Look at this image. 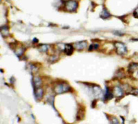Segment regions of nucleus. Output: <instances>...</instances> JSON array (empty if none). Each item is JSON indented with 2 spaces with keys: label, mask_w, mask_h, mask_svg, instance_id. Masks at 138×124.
<instances>
[{
  "label": "nucleus",
  "mask_w": 138,
  "mask_h": 124,
  "mask_svg": "<svg viewBox=\"0 0 138 124\" xmlns=\"http://www.w3.org/2000/svg\"><path fill=\"white\" fill-rule=\"evenodd\" d=\"M70 90V86L67 83H61L58 84L55 87H54V91L56 94H63L67 92Z\"/></svg>",
  "instance_id": "nucleus-1"
},
{
  "label": "nucleus",
  "mask_w": 138,
  "mask_h": 124,
  "mask_svg": "<svg viewBox=\"0 0 138 124\" xmlns=\"http://www.w3.org/2000/svg\"><path fill=\"white\" fill-rule=\"evenodd\" d=\"M78 7V3L75 0H68L66 2L65 8L69 12H74Z\"/></svg>",
  "instance_id": "nucleus-2"
},
{
  "label": "nucleus",
  "mask_w": 138,
  "mask_h": 124,
  "mask_svg": "<svg viewBox=\"0 0 138 124\" xmlns=\"http://www.w3.org/2000/svg\"><path fill=\"white\" fill-rule=\"evenodd\" d=\"M115 47L117 51V54L123 56V55L126 54L127 48L126 45L124 43L122 42H116L115 43Z\"/></svg>",
  "instance_id": "nucleus-3"
},
{
  "label": "nucleus",
  "mask_w": 138,
  "mask_h": 124,
  "mask_svg": "<svg viewBox=\"0 0 138 124\" xmlns=\"http://www.w3.org/2000/svg\"><path fill=\"white\" fill-rule=\"evenodd\" d=\"M86 46H87V42L86 41H81V42L75 43L74 45V47L77 50H83L86 48Z\"/></svg>",
  "instance_id": "nucleus-4"
},
{
  "label": "nucleus",
  "mask_w": 138,
  "mask_h": 124,
  "mask_svg": "<svg viewBox=\"0 0 138 124\" xmlns=\"http://www.w3.org/2000/svg\"><path fill=\"white\" fill-rule=\"evenodd\" d=\"M34 94H35V98L37 99L40 100V99H42L43 95H44V91H43L42 88H41V87L35 88Z\"/></svg>",
  "instance_id": "nucleus-5"
},
{
  "label": "nucleus",
  "mask_w": 138,
  "mask_h": 124,
  "mask_svg": "<svg viewBox=\"0 0 138 124\" xmlns=\"http://www.w3.org/2000/svg\"><path fill=\"white\" fill-rule=\"evenodd\" d=\"M74 51V47H73V45H64V52L68 56H71L73 53Z\"/></svg>",
  "instance_id": "nucleus-6"
},
{
  "label": "nucleus",
  "mask_w": 138,
  "mask_h": 124,
  "mask_svg": "<svg viewBox=\"0 0 138 124\" xmlns=\"http://www.w3.org/2000/svg\"><path fill=\"white\" fill-rule=\"evenodd\" d=\"M113 95H115V96L117 97H121L124 94V91H123L121 87H115L113 89Z\"/></svg>",
  "instance_id": "nucleus-7"
},
{
  "label": "nucleus",
  "mask_w": 138,
  "mask_h": 124,
  "mask_svg": "<svg viewBox=\"0 0 138 124\" xmlns=\"http://www.w3.org/2000/svg\"><path fill=\"white\" fill-rule=\"evenodd\" d=\"M33 85L35 87V88H37V87H40V86L42 85V79L39 76H35V77L33 78Z\"/></svg>",
  "instance_id": "nucleus-8"
},
{
  "label": "nucleus",
  "mask_w": 138,
  "mask_h": 124,
  "mask_svg": "<svg viewBox=\"0 0 138 124\" xmlns=\"http://www.w3.org/2000/svg\"><path fill=\"white\" fill-rule=\"evenodd\" d=\"M137 69H138V64H137V63H131V64L129 65V72H134Z\"/></svg>",
  "instance_id": "nucleus-9"
},
{
  "label": "nucleus",
  "mask_w": 138,
  "mask_h": 124,
  "mask_svg": "<svg viewBox=\"0 0 138 124\" xmlns=\"http://www.w3.org/2000/svg\"><path fill=\"white\" fill-rule=\"evenodd\" d=\"M110 17H111V15L108 12L107 10L104 9L102 12V14H101V18H103V19H107V18H110Z\"/></svg>",
  "instance_id": "nucleus-10"
},
{
  "label": "nucleus",
  "mask_w": 138,
  "mask_h": 124,
  "mask_svg": "<svg viewBox=\"0 0 138 124\" xmlns=\"http://www.w3.org/2000/svg\"><path fill=\"white\" fill-rule=\"evenodd\" d=\"M113 93L110 91L108 89H106V92L105 94V98L106 99H111L113 97Z\"/></svg>",
  "instance_id": "nucleus-11"
},
{
  "label": "nucleus",
  "mask_w": 138,
  "mask_h": 124,
  "mask_svg": "<svg viewBox=\"0 0 138 124\" xmlns=\"http://www.w3.org/2000/svg\"><path fill=\"white\" fill-rule=\"evenodd\" d=\"M2 35L4 37H6L8 35V29L6 26H4L2 28Z\"/></svg>",
  "instance_id": "nucleus-12"
},
{
  "label": "nucleus",
  "mask_w": 138,
  "mask_h": 124,
  "mask_svg": "<svg viewBox=\"0 0 138 124\" xmlns=\"http://www.w3.org/2000/svg\"><path fill=\"white\" fill-rule=\"evenodd\" d=\"M48 45H40V48H39V49H40L41 51L44 52V51H46L48 50Z\"/></svg>",
  "instance_id": "nucleus-13"
},
{
  "label": "nucleus",
  "mask_w": 138,
  "mask_h": 124,
  "mask_svg": "<svg viewBox=\"0 0 138 124\" xmlns=\"http://www.w3.org/2000/svg\"><path fill=\"white\" fill-rule=\"evenodd\" d=\"M98 47H99V45H98L97 44H93V45H90V47H89V51L96 50V49L98 48Z\"/></svg>",
  "instance_id": "nucleus-14"
},
{
  "label": "nucleus",
  "mask_w": 138,
  "mask_h": 124,
  "mask_svg": "<svg viewBox=\"0 0 138 124\" xmlns=\"http://www.w3.org/2000/svg\"><path fill=\"white\" fill-rule=\"evenodd\" d=\"M134 16L135 17H136V18H138V8L135 9V10L134 11Z\"/></svg>",
  "instance_id": "nucleus-15"
},
{
  "label": "nucleus",
  "mask_w": 138,
  "mask_h": 124,
  "mask_svg": "<svg viewBox=\"0 0 138 124\" xmlns=\"http://www.w3.org/2000/svg\"><path fill=\"white\" fill-rule=\"evenodd\" d=\"M64 1H66V2H67V1H68V0H64Z\"/></svg>",
  "instance_id": "nucleus-16"
}]
</instances>
